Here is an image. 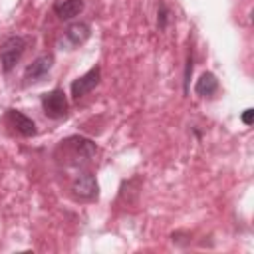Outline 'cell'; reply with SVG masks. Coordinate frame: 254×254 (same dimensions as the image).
<instances>
[{"mask_svg": "<svg viewBox=\"0 0 254 254\" xmlns=\"http://www.w3.org/2000/svg\"><path fill=\"white\" fill-rule=\"evenodd\" d=\"M42 109L50 119H62L67 115L69 103H67V95L64 93V89L56 87L48 93L42 95Z\"/></svg>", "mask_w": 254, "mask_h": 254, "instance_id": "3", "label": "cell"}, {"mask_svg": "<svg viewBox=\"0 0 254 254\" xmlns=\"http://www.w3.org/2000/svg\"><path fill=\"white\" fill-rule=\"evenodd\" d=\"M167 22H169V10L161 2L159 4V12H157V26H159V30H165L167 28Z\"/></svg>", "mask_w": 254, "mask_h": 254, "instance_id": "12", "label": "cell"}, {"mask_svg": "<svg viewBox=\"0 0 254 254\" xmlns=\"http://www.w3.org/2000/svg\"><path fill=\"white\" fill-rule=\"evenodd\" d=\"M71 190H73V194H75L77 198H85V200L97 198L99 187H97V181H95L93 173H89V171H79V173L75 175L73 183H71Z\"/></svg>", "mask_w": 254, "mask_h": 254, "instance_id": "5", "label": "cell"}, {"mask_svg": "<svg viewBox=\"0 0 254 254\" xmlns=\"http://www.w3.org/2000/svg\"><path fill=\"white\" fill-rule=\"evenodd\" d=\"M83 0H56L52 10L60 20H71L83 12Z\"/></svg>", "mask_w": 254, "mask_h": 254, "instance_id": "9", "label": "cell"}, {"mask_svg": "<svg viewBox=\"0 0 254 254\" xmlns=\"http://www.w3.org/2000/svg\"><path fill=\"white\" fill-rule=\"evenodd\" d=\"M240 119H242V123H244V125H250V123H252V119H254V109H250V107H248V109H244V113H242V117H240Z\"/></svg>", "mask_w": 254, "mask_h": 254, "instance_id": "13", "label": "cell"}, {"mask_svg": "<svg viewBox=\"0 0 254 254\" xmlns=\"http://www.w3.org/2000/svg\"><path fill=\"white\" fill-rule=\"evenodd\" d=\"M54 65V56L52 54H42L38 56L24 71V79L26 83H34V81H40L44 75H48V71L52 69Z\"/></svg>", "mask_w": 254, "mask_h": 254, "instance_id": "7", "label": "cell"}, {"mask_svg": "<svg viewBox=\"0 0 254 254\" xmlns=\"http://www.w3.org/2000/svg\"><path fill=\"white\" fill-rule=\"evenodd\" d=\"M190 75H192V56H187V64H185V77H183V89L185 93H189V83H190Z\"/></svg>", "mask_w": 254, "mask_h": 254, "instance_id": "11", "label": "cell"}, {"mask_svg": "<svg viewBox=\"0 0 254 254\" xmlns=\"http://www.w3.org/2000/svg\"><path fill=\"white\" fill-rule=\"evenodd\" d=\"M6 121L10 127H14L22 137H34L38 133L34 119H30L26 113L18 111V109H8L6 111Z\"/></svg>", "mask_w": 254, "mask_h": 254, "instance_id": "8", "label": "cell"}, {"mask_svg": "<svg viewBox=\"0 0 254 254\" xmlns=\"http://www.w3.org/2000/svg\"><path fill=\"white\" fill-rule=\"evenodd\" d=\"M28 42L30 40L24 38V36H8L2 42V46H0V65H2L4 73H10L16 67V64L20 62V58L26 52Z\"/></svg>", "mask_w": 254, "mask_h": 254, "instance_id": "2", "label": "cell"}, {"mask_svg": "<svg viewBox=\"0 0 254 254\" xmlns=\"http://www.w3.org/2000/svg\"><path fill=\"white\" fill-rule=\"evenodd\" d=\"M99 77H101V69H99V65H93L89 71H85L83 75L73 79L71 81V97L73 99H81L83 95L93 91L97 87V83H99Z\"/></svg>", "mask_w": 254, "mask_h": 254, "instance_id": "6", "label": "cell"}, {"mask_svg": "<svg viewBox=\"0 0 254 254\" xmlns=\"http://www.w3.org/2000/svg\"><path fill=\"white\" fill-rule=\"evenodd\" d=\"M62 149H65L67 153V163L69 165H75V167H83L85 163H89L95 153H97V147L93 141L85 139V137H79V135H73V137H67L62 141L60 145Z\"/></svg>", "mask_w": 254, "mask_h": 254, "instance_id": "1", "label": "cell"}, {"mask_svg": "<svg viewBox=\"0 0 254 254\" xmlns=\"http://www.w3.org/2000/svg\"><path fill=\"white\" fill-rule=\"evenodd\" d=\"M89 36H91V26L87 22H75L64 30V36L60 38L58 46L62 50H75L81 44H85Z\"/></svg>", "mask_w": 254, "mask_h": 254, "instance_id": "4", "label": "cell"}, {"mask_svg": "<svg viewBox=\"0 0 254 254\" xmlns=\"http://www.w3.org/2000/svg\"><path fill=\"white\" fill-rule=\"evenodd\" d=\"M218 91V77L212 73V71H204L198 79H196V85H194V93L198 97H214V93Z\"/></svg>", "mask_w": 254, "mask_h": 254, "instance_id": "10", "label": "cell"}]
</instances>
